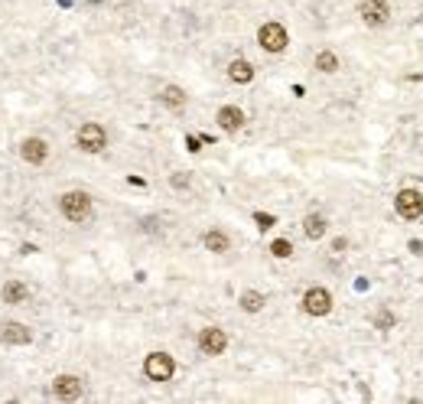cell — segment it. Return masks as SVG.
I'll return each instance as SVG.
<instances>
[{
  "label": "cell",
  "instance_id": "21",
  "mask_svg": "<svg viewBox=\"0 0 423 404\" xmlns=\"http://www.w3.org/2000/svg\"><path fill=\"white\" fill-rule=\"evenodd\" d=\"M254 222H257V228H261V232H267V228H274V225H277V219H274V215H267V212H254Z\"/></svg>",
  "mask_w": 423,
  "mask_h": 404
},
{
  "label": "cell",
  "instance_id": "23",
  "mask_svg": "<svg viewBox=\"0 0 423 404\" xmlns=\"http://www.w3.org/2000/svg\"><path fill=\"white\" fill-rule=\"evenodd\" d=\"M169 183H173L176 190H186V186H189V183H192V176H189V173H176V176H173V180H169Z\"/></svg>",
  "mask_w": 423,
  "mask_h": 404
},
{
  "label": "cell",
  "instance_id": "13",
  "mask_svg": "<svg viewBox=\"0 0 423 404\" xmlns=\"http://www.w3.org/2000/svg\"><path fill=\"white\" fill-rule=\"evenodd\" d=\"M228 78H232L234 85H248V82H254V65L248 59H234L228 65Z\"/></svg>",
  "mask_w": 423,
  "mask_h": 404
},
{
  "label": "cell",
  "instance_id": "2",
  "mask_svg": "<svg viewBox=\"0 0 423 404\" xmlns=\"http://www.w3.org/2000/svg\"><path fill=\"white\" fill-rule=\"evenodd\" d=\"M75 144L85 153H101L107 147V131L101 124H95V121H85L82 128H78V134H75Z\"/></svg>",
  "mask_w": 423,
  "mask_h": 404
},
{
  "label": "cell",
  "instance_id": "8",
  "mask_svg": "<svg viewBox=\"0 0 423 404\" xmlns=\"http://www.w3.org/2000/svg\"><path fill=\"white\" fill-rule=\"evenodd\" d=\"M359 17L368 23V26H384L388 17H391V7H388L384 0H361Z\"/></svg>",
  "mask_w": 423,
  "mask_h": 404
},
{
  "label": "cell",
  "instance_id": "9",
  "mask_svg": "<svg viewBox=\"0 0 423 404\" xmlns=\"http://www.w3.org/2000/svg\"><path fill=\"white\" fill-rule=\"evenodd\" d=\"M20 157L30 163V167H42L46 163V157H49V144L42 137H26L20 144Z\"/></svg>",
  "mask_w": 423,
  "mask_h": 404
},
{
  "label": "cell",
  "instance_id": "22",
  "mask_svg": "<svg viewBox=\"0 0 423 404\" xmlns=\"http://www.w3.org/2000/svg\"><path fill=\"white\" fill-rule=\"evenodd\" d=\"M374 326H378V330H391V326H394V313L381 310L378 317H374Z\"/></svg>",
  "mask_w": 423,
  "mask_h": 404
},
{
  "label": "cell",
  "instance_id": "10",
  "mask_svg": "<svg viewBox=\"0 0 423 404\" xmlns=\"http://www.w3.org/2000/svg\"><path fill=\"white\" fill-rule=\"evenodd\" d=\"M53 392L59 401H75V398H82V382L75 375H59L53 382Z\"/></svg>",
  "mask_w": 423,
  "mask_h": 404
},
{
  "label": "cell",
  "instance_id": "15",
  "mask_svg": "<svg viewBox=\"0 0 423 404\" xmlns=\"http://www.w3.org/2000/svg\"><path fill=\"white\" fill-rule=\"evenodd\" d=\"M0 297H3V303H26L30 290H26V284H20V280H7L3 290H0Z\"/></svg>",
  "mask_w": 423,
  "mask_h": 404
},
{
  "label": "cell",
  "instance_id": "24",
  "mask_svg": "<svg viewBox=\"0 0 423 404\" xmlns=\"http://www.w3.org/2000/svg\"><path fill=\"white\" fill-rule=\"evenodd\" d=\"M186 147H189L192 153H196V150H202V140H199V137H192V134H189V137H186Z\"/></svg>",
  "mask_w": 423,
  "mask_h": 404
},
{
  "label": "cell",
  "instance_id": "6",
  "mask_svg": "<svg viewBox=\"0 0 423 404\" xmlns=\"http://www.w3.org/2000/svg\"><path fill=\"white\" fill-rule=\"evenodd\" d=\"M303 310L309 317H329L332 313V294L326 287H309L303 294Z\"/></svg>",
  "mask_w": 423,
  "mask_h": 404
},
{
  "label": "cell",
  "instance_id": "16",
  "mask_svg": "<svg viewBox=\"0 0 423 404\" xmlns=\"http://www.w3.org/2000/svg\"><path fill=\"white\" fill-rule=\"evenodd\" d=\"M159 101L166 108H173V111H180V108H186V92L180 85H166L159 92Z\"/></svg>",
  "mask_w": 423,
  "mask_h": 404
},
{
  "label": "cell",
  "instance_id": "11",
  "mask_svg": "<svg viewBox=\"0 0 423 404\" xmlns=\"http://www.w3.org/2000/svg\"><path fill=\"white\" fill-rule=\"evenodd\" d=\"M215 121H218V128L222 131H241L248 117H244V111L238 105H225V108H218Z\"/></svg>",
  "mask_w": 423,
  "mask_h": 404
},
{
  "label": "cell",
  "instance_id": "12",
  "mask_svg": "<svg viewBox=\"0 0 423 404\" xmlns=\"http://www.w3.org/2000/svg\"><path fill=\"white\" fill-rule=\"evenodd\" d=\"M3 342H7V346H30L33 333L26 330L23 323H7V326H3Z\"/></svg>",
  "mask_w": 423,
  "mask_h": 404
},
{
  "label": "cell",
  "instance_id": "5",
  "mask_svg": "<svg viewBox=\"0 0 423 404\" xmlns=\"http://www.w3.org/2000/svg\"><path fill=\"white\" fill-rule=\"evenodd\" d=\"M394 209H397V215H401V219L417 222V219L423 215V192L401 190V192H397V199H394Z\"/></svg>",
  "mask_w": 423,
  "mask_h": 404
},
{
  "label": "cell",
  "instance_id": "4",
  "mask_svg": "<svg viewBox=\"0 0 423 404\" xmlns=\"http://www.w3.org/2000/svg\"><path fill=\"white\" fill-rule=\"evenodd\" d=\"M257 43H261V49L264 53H284L286 43H290V36H286V30L280 26V23H264L261 30H257Z\"/></svg>",
  "mask_w": 423,
  "mask_h": 404
},
{
  "label": "cell",
  "instance_id": "19",
  "mask_svg": "<svg viewBox=\"0 0 423 404\" xmlns=\"http://www.w3.org/2000/svg\"><path fill=\"white\" fill-rule=\"evenodd\" d=\"M316 69L319 72H338V56L336 53H329V49H322V53L316 56Z\"/></svg>",
  "mask_w": 423,
  "mask_h": 404
},
{
  "label": "cell",
  "instance_id": "1",
  "mask_svg": "<svg viewBox=\"0 0 423 404\" xmlns=\"http://www.w3.org/2000/svg\"><path fill=\"white\" fill-rule=\"evenodd\" d=\"M59 209H62V215L69 222H85V219L92 215V196L82 190L65 192L62 199H59Z\"/></svg>",
  "mask_w": 423,
  "mask_h": 404
},
{
  "label": "cell",
  "instance_id": "25",
  "mask_svg": "<svg viewBox=\"0 0 423 404\" xmlns=\"http://www.w3.org/2000/svg\"><path fill=\"white\" fill-rule=\"evenodd\" d=\"M92 3H101V0H92Z\"/></svg>",
  "mask_w": 423,
  "mask_h": 404
},
{
  "label": "cell",
  "instance_id": "20",
  "mask_svg": "<svg viewBox=\"0 0 423 404\" xmlns=\"http://www.w3.org/2000/svg\"><path fill=\"white\" fill-rule=\"evenodd\" d=\"M270 255H274V258H290V255H293V245H290L286 238H277L274 245H270Z\"/></svg>",
  "mask_w": 423,
  "mask_h": 404
},
{
  "label": "cell",
  "instance_id": "17",
  "mask_svg": "<svg viewBox=\"0 0 423 404\" xmlns=\"http://www.w3.org/2000/svg\"><path fill=\"white\" fill-rule=\"evenodd\" d=\"M303 232H307V238H313V242L322 238V235H326V219L319 212H309L307 219H303Z\"/></svg>",
  "mask_w": 423,
  "mask_h": 404
},
{
  "label": "cell",
  "instance_id": "18",
  "mask_svg": "<svg viewBox=\"0 0 423 404\" xmlns=\"http://www.w3.org/2000/svg\"><path fill=\"white\" fill-rule=\"evenodd\" d=\"M241 310H248V313L264 310V294H257V290H244L241 294Z\"/></svg>",
  "mask_w": 423,
  "mask_h": 404
},
{
  "label": "cell",
  "instance_id": "14",
  "mask_svg": "<svg viewBox=\"0 0 423 404\" xmlns=\"http://www.w3.org/2000/svg\"><path fill=\"white\" fill-rule=\"evenodd\" d=\"M202 245L209 248V251H215V255H225L228 248H232V242H228V235L218 232V228H212V232L202 235Z\"/></svg>",
  "mask_w": 423,
  "mask_h": 404
},
{
  "label": "cell",
  "instance_id": "7",
  "mask_svg": "<svg viewBox=\"0 0 423 404\" xmlns=\"http://www.w3.org/2000/svg\"><path fill=\"white\" fill-rule=\"evenodd\" d=\"M199 349L205 352V355H222V352L228 349V333L218 330V326H205V330L199 333Z\"/></svg>",
  "mask_w": 423,
  "mask_h": 404
},
{
  "label": "cell",
  "instance_id": "3",
  "mask_svg": "<svg viewBox=\"0 0 423 404\" xmlns=\"http://www.w3.org/2000/svg\"><path fill=\"white\" fill-rule=\"evenodd\" d=\"M144 372H147L150 382H169L176 375V362L166 352H150L147 362H144Z\"/></svg>",
  "mask_w": 423,
  "mask_h": 404
}]
</instances>
